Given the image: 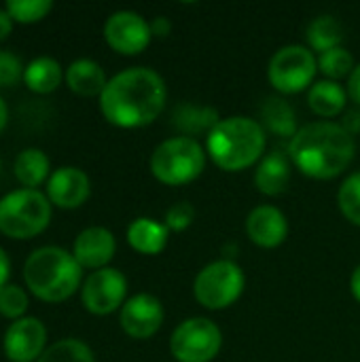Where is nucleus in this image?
Returning <instances> with one entry per match:
<instances>
[{
	"label": "nucleus",
	"mask_w": 360,
	"mask_h": 362,
	"mask_svg": "<svg viewBox=\"0 0 360 362\" xmlns=\"http://www.w3.org/2000/svg\"><path fill=\"white\" fill-rule=\"evenodd\" d=\"M91 193L89 176L74 165H62L51 172L47 180L45 195L49 197L51 206H57L62 210H74L81 208Z\"/></svg>",
	"instance_id": "4468645a"
},
{
	"label": "nucleus",
	"mask_w": 360,
	"mask_h": 362,
	"mask_svg": "<svg viewBox=\"0 0 360 362\" xmlns=\"http://www.w3.org/2000/svg\"><path fill=\"white\" fill-rule=\"evenodd\" d=\"M244 284L246 280L242 267L229 259H221L206 265L197 274L193 293L197 303L206 310H225L242 297Z\"/></svg>",
	"instance_id": "0eeeda50"
},
{
	"label": "nucleus",
	"mask_w": 360,
	"mask_h": 362,
	"mask_svg": "<svg viewBox=\"0 0 360 362\" xmlns=\"http://www.w3.org/2000/svg\"><path fill=\"white\" fill-rule=\"evenodd\" d=\"M117 250V240L106 227L83 229L72 244V255L83 269H104L112 261Z\"/></svg>",
	"instance_id": "2eb2a0df"
},
{
	"label": "nucleus",
	"mask_w": 360,
	"mask_h": 362,
	"mask_svg": "<svg viewBox=\"0 0 360 362\" xmlns=\"http://www.w3.org/2000/svg\"><path fill=\"white\" fill-rule=\"evenodd\" d=\"M119 325L123 333L132 339H149L163 325V308L161 301L149 293H140L129 297L119 314Z\"/></svg>",
	"instance_id": "ddd939ff"
},
{
	"label": "nucleus",
	"mask_w": 360,
	"mask_h": 362,
	"mask_svg": "<svg viewBox=\"0 0 360 362\" xmlns=\"http://www.w3.org/2000/svg\"><path fill=\"white\" fill-rule=\"evenodd\" d=\"M306 38L310 42V47L314 51H329V49H335V47H342V25L335 17L331 15H318L316 19H312V23L308 25V32H306Z\"/></svg>",
	"instance_id": "393cba45"
},
{
	"label": "nucleus",
	"mask_w": 360,
	"mask_h": 362,
	"mask_svg": "<svg viewBox=\"0 0 360 362\" xmlns=\"http://www.w3.org/2000/svg\"><path fill=\"white\" fill-rule=\"evenodd\" d=\"M127 295V278L115 269L104 267L91 272L81 286V301L83 308L93 316H108L123 308Z\"/></svg>",
	"instance_id": "9d476101"
},
{
	"label": "nucleus",
	"mask_w": 360,
	"mask_h": 362,
	"mask_svg": "<svg viewBox=\"0 0 360 362\" xmlns=\"http://www.w3.org/2000/svg\"><path fill=\"white\" fill-rule=\"evenodd\" d=\"M166 81L151 68H127L108 78L100 110L104 119L123 129L151 125L166 108Z\"/></svg>",
	"instance_id": "f257e3e1"
},
{
	"label": "nucleus",
	"mask_w": 360,
	"mask_h": 362,
	"mask_svg": "<svg viewBox=\"0 0 360 362\" xmlns=\"http://www.w3.org/2000/svg\"><path fill=\"white\" fill-rule=\"evenodd\" d=\"M354 136L342 123L316 121L308 123L291 138L289 153L293 165L316 180H331L339 176L354 159Z\"/></svg>",
	"instance_id": "f03ea898"
},
{
	"label": "nucleus",
	"mask_w": 360,
	"mask_h": 362,
	"mask_svg": "<svg viewBox=\"0 0 360 362\" xmlns=\"http://www.w3.org/2000/svg\"><path fill=\"white\" fill-rule=\"evenodd\" d=\"M170 229L166 223H157L149 216H140L127 227V242L140 255H159L168 246Z\"/></svg>",
	"instance_id": "a211bd4d"
},
{
	"label": "nucleus",
	"mask_w": 360,
	"mask_h": 362,
	"mask_svg": "<svg viewBox=\"0 0 360 362\" xmlns=\"http://www.w3.org/2000/svg\"><path fill=\"white\" fill-rule=\"evenodd\" d=\"M267 144L265 127L250 117H227L206 136V153L225 172L255 165Z\"/></svg>",
	"instance_id": "20e7f679"
},
{
	"label": "nucleus",
	"mask_w": 360,
	"mask_h": 362,
	"mask_svg": "<svg viewBox=\"0 0 360 362\" xmlns=\"http://www.w3.org/2000/svg\"><path fill=\"white\" fill-rule=\"evenodd\" d=\"M255 185L263 195H282L291 185V163L282 153H269L255 172Z\"/></svg>",
	"instance_id": "aec40b11"
},
{
	"label": "nucleus",
	"mask_w": 360,
	"mask_h": 362,
	"mask_svg": "<svg viewBox=\"0 0 360 362\" xmlns=\"http://www.w3.org/2000/svg\"><path fill=\"white\" fill-rule=\"evenodd\" d=\"M219 115L214 108L193 106V104H180L174 112V123L185 134H210L219 125Z\"/></svg>",
	"instance_id": "b1692460"
},
{
	"label": "nucleus",
	"mask_w": 360,
	"mask_h": 362,
	"mask_svg": "<svg viewBox=\"0 0 360 362\" xmlns=\"http://www.w3.org/2000/svg\"><path fill=\"white\" fill-rule=\"evenodd\" d=\"M170 28H172V23H170L166 17H155V21L151 23L153 36H166V34L170 32Z\"/></svg>",
	"instance_id": "e433bc0d"
},
{
	"label": "nucleus",
	"mask_w": 360,
	"mask_h": 362,
	"mask_svg": "<svg viewBox=\"0 0 360 362\" xmlns=\"http://www.w3.org/2000/svg\"><path fill=\"white\" fill-rule=\"evenodd\" d=\"M8 278H11V259H8L6 250L0 246V288L4 284H8Z\"/></svg>",
	"instance_id": "f704fd0d"
},
{
	"label": "nucleus",
	"mask_w": 360,
	"mask_h": 362,
	"mask_svg": "<svg viewBox=\"0 0 360 362\" xmlns=\"http://www.w3.org/2000/svg\"><path fill=\"white\" fill-rule=\"evenodd\" d=\"M13 17L6 13V8H0V42L4 38H8V34L13 32Z\"/></svg>",
	"instance_id": "c9c22d12"
},
{
	"label": "nucleus",
	"mask_w": 360,
	"mask_h": 362,
	"mask_svg": "<svg viewBox=\"0 0 360 362\" xmlns=\"http://www.w3.org/2000/svg\"><path fill=\"white\" fill-rule=\"evenodd\" d=\"M53 216L49 197L38 189H15L0 199V233L11 240L40 235Z\"/></svg>",
	"instance_id": "39448f33"
},
{
	"label": "nucleus",
	"mask_w": 360,
	"mask_h": 362,
	"mask_svg": "<svg viewBox=\"0 0 360 362\" xmlns=\"http://www.w3.org/2000/svg\"><path fill=\"white\" fill-rule=\"evenodd\" d=\"M246 233L261 248H276L289 235V221L276 206H257L246 218Z\"/></svg>",
	"instance_id": "dca6fc26"
},
{
	"label": "nucleus",
	"mask_w": 360,
	"mask_h": 362,
	"mask_svg": "<svg viewBox=\"0 0 360 362\" xmlns=\"http://www.w3.org/2000/svg\"><path fill=\"white\" fill-rule=\"evenodd\" d=\"M47 348V327L36 316L11 322L2 337V350L8 362H36Z\"/></svg>",
	"instance_id": "f8f14e48"
},
{
	"label": "nucleus",
	"mask_w": 360,
	"mask_h": 362,
	"mask_svg": "<svg viewBox=\"0 0 360 362\" xmlns=\"http://www.w3.org/2000/svg\"><path fill=\"white\" fill-rule=\"evenodd\" d=\"M348 95L360 106V64L354 66V70L348 78Z\"/></svg>",
	"instance_id": "473e14b6"
},
{
	"label": "nucleus",
	"mask_w": 360,
	"mask_h": 362,
	"mask_svg": "<svg viewBox=\"0 0 360 362\" xmlns=\"http://www.w3.org/2000/svg\"><path fill=\"white\" fill-rule=\"evenodd\" d=\"M346 100H348V91L337 81H329V78L314 83L308 91L310 108L318 117H327V119L342 115L346 108Z\"/></svg>",
	"instance_id": "4be33fe9"
},
{
	"label": "nucleus",
	"mask_w": 360,
	"mask_h": 362,
	"mask_svg": "<svg viewBox=\"0 0 360 362\" xmlns=\"http://www.w3.org/2000/svg\"><path fill=\"white\" fill-rule=\"evenodd\" d=\"M223 348L221 329L208 318L182 320L170 339L172 356L178 362H210Z\"/></svg>",
	"instance_id": "6e6552de"
},
{
	"label": "nucleus",
	"mask_w": 360,
	"mask_h": 362,
	"mask_svg": "<svg viewBox=\"0 0 360 362\" xmlns=\"http://www.w3.org/2000/svg\"><path fill=\"white\" fill-rule=\"evenodd\" d=\"M337 204H339V210L342 214L352 223V225H359L360 227V170L350 174L339 191H337Z\"/></svg>",
	"instance_id": "c85d7f7f"
},
{
	"label": "nucleus",
	"mask_w": 360,
	"mask_h": 362,
	"mask_svg": "<svg viewBox=\"0 0 360 362\" xmlns=\"http://www.w3.org/2000/svg\"><path fill=\"white\" fill-rule=\"evenodd\" d=\"M342 127H344L348 134L356 136L360 132V110H350V112H346V119L342 121Z\"/></svg>",
	"instance_id": "72a5a7b5"
},
{
	"label": "nucleus",
	"mask_w": 360,
	"mask_h": 362,
	"mask_svg": "<svg viewBox=\"0 0 360 362\" xmlns=\"http://www.w3.org/2000/svg\"><path fill=\"white\" fill-rule=\"evenodd\" d=\"M64 81H66V85L70 87V91H74L76 95H83V98L102 95L104 87H106V83H108L104 68H102L98 62L89 59V57L74 59V62L66 68Z\"/></svg>",
	"instance_id": "f3484780"
},
{
	"label": "nucleus",
	"mask_w": 360,
	"mask_h": 362,
	"mask_svg": "<svg viewBox=\"0 0 360 362\" xmlns=\"http://www.w3.org/2000/svg\"><path fill=\"white\" fill-rule=\"evenodd\" d=\"M6 121H8V106H6L4 98L0 95V134H2L4 127H6Z\"/></svg>",
	"instance_id": "58836bf2"
},
{
	"label": "nucleus",
	"mask_w": 360,
	"mask_h": 362,
	"mask_svg": "<svg viewBox=\"0 0 360 362\" xmlns=\"http://www.w3.org/2000/svg\"><path fill=\"white\" fill-rule=\"evenodd\" d=\"M30 308V299L28 293L19 286V284H4L0 288V316L8 318V320H19L25 316Z\"/></svg>",
	"instance_id": "c756f323"
},
{
	"label": "nucleus",
	"mask_w": 360,
	"mask_h": 362,
	"mask_svg": "<svg viewBox=\"0 0 360 362\" xmlns=\"http://www.w3.org/2000/svg\"><path fill=\"white\" fill-rule=\"evenodd\" d=\"M206 168V151L193 136L163 140L151 155V174L170 187L193 182Z\"/></svg>",
	"instance_id": "423d86ee"
},
{
	"label": "nucleus",
	"mask_w": 360,
	"mask_h": 362,
	"mask_svg": "<svg viewBox=\"0 0 360 362\" xmlns=\"http://www.w3.org/2000/svg\"><path fill=\"white\" fill-rule=\"evenodd\" d=\"M0 172H2V161H0Z\"/></svg>",
	"instance_id": "ea45409f"
},
{
	"label": "nucleus",
	"mask_w": 360,
	"mask_h": 362,
	"mask_svg": "<svg viewBox=\"0 0 360 362\" xmlns=\"http://www.w3.org/2000/svg\"><path fill=\"white\" fill-rule=\"evenodd\" d=\"M36 362H95V356L85 341L66 337L51 344Z\"/></svg>",
	"instance_id": "a878e982"
},
{
	"label": "nucleus",
	"mask_w": 360,
	"mask_h": 362,
	"mask_svg": "<svg viewBox=\"0 0 360 362\" xmlns=\"http://www.w3.org/2000/svg\"><path fill=\"white\" fill-rule=\"evenodd\" d=\"M4 8L17 23H36L51 13L53 2L51 0H6Z\"/></svg>",
	"instance_id": "cd10ccee"
},
{
	"label": "nucleus",
	"mask_w": 360,
	"mask_h": 362,
	"mask_svg": "<svg viewBox=\"0 0 360 362\" xmlns=\"http://www.w3.org/2000/svg\"><path fill=\"white\" fill-rule=\"evenodd\" d=\"M104 38L108 47L121 55L142 53L151 38V23L136 11H115L104 23Z\"/></svg>",
	"instance_id": "9b49d317"
},
{
	"label": "nucleus",
	"mask_w": 360,
	"mask_h": 362,
	"mask_svg": "<svg viewBox=\"0 0 360 362\" xmlns=\"http://www.w3.org/2000/svg\"><path fill=\"white\" fill-rule=\"evenodd\" d=\"M318 70V59L303 45H286L274 53L267 68V78L280 93L303 91Z\"/></svg>",
	"instance_id": "1a4fd4ad"
},
{
	"label": "nucleus",
	"mask_w": 360,
	"mask_h": 362,
	"mask_svg": "<svg viewBox=\"0 0 360 362\" xmlns=\"http://www.w3.org/2000/svg\"><path fill=\"white\" fill-rule=\"evenodd\" d=\"M263 125L278 134V136H295L297 134V119L293 106L284 98H267L261 106Z\"/></svg>",
	"instance_id": "5701e85b"
},
{
	"label": "nucleus",
	"mask_w": 360,
	"mask_h": 362,
	"mask_svg": "<svg viewBox=\"0 0 360 362\" xmlns=\"http://www.w3.org/2000/svg\"><path fill=\"white\" fill-rule=\"evenodd\" d=\"M64 74L66 72L62 70V66L55 57L38 55L28 62V66L23 70V83L30 91L45 95V93L55 91L62 85Z\"/></svg>",
	"instance_id": "412c9836"
},
{
	"label": "nucleus",
	"mask_w": 360,
	"mask_h": 362,
	"mask_svg": "<svg viewBox=\"0 0 360 362\" xmlns=\"http://www.w3.org/2000/svg\"><path fill=\"white\" fill-rule=\"evenodd\" d=\"M23 70L25 66L17 53L11 49H0V87H13L23 81Z\"/></svg>",
	"instance_id": "7c9ffc66"
},
{
	"label": "nucleus",
	"mask_w": 360,
	"mask_h": 362,
	"mask_svg": "<svg viewBox=\"0 0 360 362\" xmlns=\"http://www.w3.org/2000/svg\"><path fill=\"white\" fill-rule=\"evenodd\" d=\"M318 70L329 78V81H339L354 70V57L348 49L335 47L318 55Z\"/></svg>",
	"instance_id": "bb28decb"
},
{
	"label": "nucleus",
	"mask_w": 360,
	"mask_h": 362,
	"mask_svg": "<svg viewBox=\"0 0 360 362\" xmlns=\"http://www.w3.org/2000/svg\"><path fill=\"white\" fill-rule=\"evenodd\" d=\"M350 291H352L354 299L360 303V265L354 269V274L350 278Z\"/></svg>",
	"instance_id": "4c0bfd02"
},
{
	"label": "nucleus",
	"mask_w": 360,
	"mask_h": 362,
	"mask_svg": "<svg viewBox=\"0 0 360 362\" xmlns=\"http://www.w3.org/2000/svg\"><path fill=\"white\" fill-rule=\"evenodd\" d=\"M13 174L23 189H38L51 176V161L45 151L28 146L17 153L13 161Z\"/></svg>",
	"instance_id": "6ab92c4d"
},
{
	"label": "nucleus",
	"mask_w": 360,
	"mask_h": 362,
	"mask_svg": "<svg viewBox=\"0 0 360 362\" xmlns=\"http://www.w3.org/2000/svg\"><path fill=\"white\" fill-rule=\"evenodd\" d=\"M28 291L45 303H62L83 286V267L59 246L34 248L23 263Z\"/></svg>",
	"instance_id": "7ed1b4c3"
},
{
	"label": "nucleus",
	"mask_w": 360,
	"mask_h": 362,
	"mask_svg": "<svg viewBox=\"0 0 360 362\" xmlns=\"http://www.w3.org/2000/svg\"><path fill=\"white\" fill-rule=\"evenodd\" d=\"M193 218H195V208L187 202H180L166 212V227L170 231H185L187 227H191Z\"/></svg>",
	"instance_id": "2f4dec72"
}]
</instances>
